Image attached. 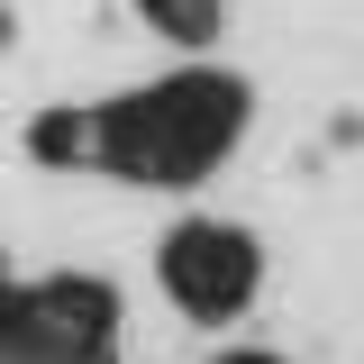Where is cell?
I'll return each instance as SVG.
<instances>
[{
    "label": "cell",
    "instance_id": "cell-1",
    "mask_svg": "<svg viewBox=\"0 0 364 364\" xmlns=\"http://www.w3.org/2000/svg\"><path fill=\"white\" fill-rule=\"evenodd\" d=\"M164 282L210 318V310H237V301H246L255 255H246V237H237V228H182L173 246H164Z\"/></svg>",
    "mask_w": 364,
    "mask_h": 364
}]
</instances>
